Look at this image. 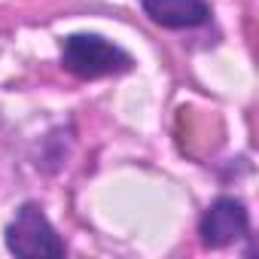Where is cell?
Segmentation results:
<instances>
[{
	"mask_svg": "<svg viewBox=\"0 0 259 259\" xmlns=\"http://www.w3.org/2000/svg\"><path fill=\"white\" fill-rule=\"evenodd\" d=\"M61 64L79 79H98L132 70V55L98 34H70L61 43Z\"/></svg>",
	"mask_w": 259,
	"mask_h": 259,
	"instance_id": "obj_1",
	"label": "cell"
},
{
	"mask_svg": "<svg viewBox=\"0 0 259 259\" xmlns=\"http://www.w3.org/2000/svg\"><path fill=\"white\" fill-rule=\"evenodd\" d=\"M7 247L16 256L37 259V256H64V241L46 220V213L37 204H22L16 220L7 229Z\"/></svg>",
	"mask_w": 259,
	"mask_h": 259,
	"instance_id": "obj_2",
	"label": "cell"
},
{
	"mask_svg": "<svg viewBox=\"0 0 259 259\" xmlns=\"http://www.w3.org/2000/svg\"><path fill=\"white\" fill-rule=\"evenodd\" d=\"M247 232H250L247 207L232 195L217 198L198 223V235H201L204 247H229V244L241 241Z\"/></svg>",
	"mask_w": 259,
	"mask_h": 259,
	"instance_id": "obj_3",
	"label": "cell"
},
{
	"mask_svg": "<svg viewBox=\"0 0 259 259\" xmlns=\"http://www.w3.org/2000/svg\"><path fill=\"white\" fill-rule=\"evenodd\" d=\"M144 13L162 28H201L210 19V7L204 0H141Z\"/></svg>",
	"mask_w": 259,
	"mask_h": 259,
	"instance_id": "obj_4",
	"label": "cell"
}]
</instances>
